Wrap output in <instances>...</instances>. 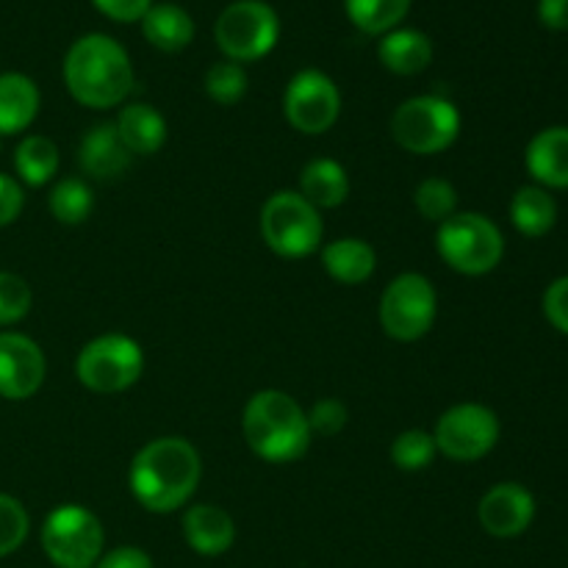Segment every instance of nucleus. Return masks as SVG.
<instances>
[{
  "mask_svg": "<svg viewBox=\"0 0 568 568\" xmlns=\"http://www.w3.org/2000/svg\"><path fill=\"white\" fill-rule=\"evenodd\" d=\"M64 83L87 109H114L133 89L131 55L114 37L83 33L64 55Z\"/></svg>",
  "mask_w": 568,
  "mask_h": 568,
  "instance_id": "2",
  "label": "nucleus"
},
{
  "mask_svg": "<svg viewBox=\"0 0 568 568\" xmlns=\"http://www.w3.org/2000/svg\"><path fill=\"white\" fill-rule=\"evenodd\" d=\"M242 433L247 447L270 464H294L311 447L308 414L294 397L277 388L253 394L244 405Z\"/></svg>",
  "mask_w": 568,
  "mask_h": 568,
  "instance_id": "3",
  "label": "nucleus"
},
{
  "mask_svg": "<svg viewBox=\"0 0 568 568\" xmlns=\"http://www.w3.org/2000/svg\"><path fill=\"white\" fill-rule=\"evenodd\" d=\"M436 442L433 433L425 430H405L392 442V460L403 471H422L436 458Z\"/></svg>",
  "mask_w": 568,
  "mask_h": 568,
  "instance_id": "30",
  "label": "nucleus"
},
{
  "mask_svg": "<svg viewBox=\"0 0 568 568\" xmlns=\"http://www.w3.org/2000/svg\"><path fill=\"white\" fill-rule=\"evenodd\" d=\"M349 414L347 405L342 399H320L314 408L308 410V427L311 433H320V436H338V433L347 427Z\"/></svg>",
  "mask_w": 568,
  "mask_h": 568,
  "instance_id": "33",
  "label": "nucleus"
},
{
  "mask_svg": "<svg viewBox=\"0 0 568 568\" xmlns=\"http://www.w3.org/2000/svg\"><path fill=\"white\" fill-rule=\"evenodd\" d=\"M114 128L131 155H153L166 142V120L150 103H128L116 114Z\"/></svg>",
  "mask_w": 568,
  "mask_h": 568,
  "instance_id": "20",
  "label": "nucleus"
},
{
  "mask_svg": "<svg viewBox=\"0 0 568 568\" xmlns=\"http://www.w3.org/2000/svg\"><path fill=\"white\" fill-rule=\"evenodd\" d=\"M31 519L20 499L0 494V558H9L26 544Z\"/></svg>",
  "mask_w": 568,
  "mask_h": 568,
  "instance_id": "31",
  "label": "nucleus"
},
{
  "mask_svg": "<svg viewBox=\"0 0 568 568\" xmlns=\"http://www.w3.org/2000/svg\"><path fill=\"white\" fill-rule=\"evenodd\" d=\"M92 568H153V558L139 547H116L100 555Z\"/></svg>",
  "mask_w": 568,
  "mask_h": 568,
  "instance_id": "37",
  "label": "nucleus"
},
{
  "mask_svg": "<svg viewBox=\"0 0 568 568\" xmlns=\"http://www.w3.org/2000/svg\"><path fill=\"white\" fill-rule=\"evenodd\" d=\"M527 172L536 186L568 189V125H552L530 139L525 153Z\"/></svg>",
  "mask_w": 568,
  "mask_h": 568,
  "instance_id": "16",
  "label": "nucleus"
},
{
  "mask_svg": "<svg viewBox=\"0 0 568 568\" xmlns=\"http://www.w3.org/2000/svg\"><path fill=\"white\" fill-rule=\"evenodd\" d=\"M544 316L555 331L568 336V275L549 283L544 292Z\"/></svg>",
  "mask_w": 568,
  "mask_h": 568,
  "instance_id": "34",
  "label": "nucleus"
},
{
  "mask_svg": "<svg viewBox=\"0 0 568 568\" xmlns=\"http://www.w3.org/2000/svg\"><path fill=\"white\" fill-rule=\"evenodd\" d=\"M392 136L408 153H444L460 136V111L442 94H416L394 111Z\"/></svg>",
  "mask_w": 568,
  "mask_h": 568,
  "instance_id": "5",
  "label": "nucleus"
},
{
  "mask_svg": "<svg viewBox=\"0 0 568 568\" xmlns=\"http://www.w3.org/2000/svg\"><path fill=\"white\" fill-rule=\"evenodd\" d=\"M436 250L449 270L480 277L499 266L505 255V239L494 220L475 211H464L438 225Z\"/></svg>",
  "mask_w": 568,
  "mask_h": 568,
  "instance_id": "4",
  "label": "nucleus"
},
{
  "mask_svg": "<svg viewBox=\"0 0 568 568\" xmlns=\"http://www.w3.org/2000/svg\"><path fill=\"white\" fill-rule=\"evenodd\" d=\"M300 194L314 209H338L349 197V175L336 159H314L300 172Z\"/></svg>",
  "mask_w": 568,
  "mask_h": 568,
  "instance_id": "23",
  "label": "nucleus"
},
{
  "mask_svg": "<svg viewBox=\"0 0 568 568\" xmlns=\"http://www.w3.org/2000/svg\"><path fill=\"white\" fill-rule=\"evenodd\" d=\"M438 316V297L433 283L419 272H403L386 286L381 297V325L394 342H419Z\"/></svg>",
  "mask_w": 568,
  "mask_h": 568,
  "instance_id": "10",
  "label": "nucleus"
},
{
  "mask_svg": "<svg viewBox=\"0 0 568 568\" xmlns=\"http://www.w3.org/2000/svg\"><path fill=\"white\" fill-rule=\"evenodd\" d=\"M281 37V17L266 0H233L214 22V39L227 61L264 59Z\"/></svg>",
  "mask_w": 568,
  "mask_h": 568,
  "instance_id": "8",
  "label": "nucleus"
},
{
  "mask_svg": "<svg viewBox=\"0 0 568 568\" xmlns=\"http://www.w3.org/2000/svg\"><path fill=\"white\" fill-rule=\"evenodd\" d=\"M499 430L503 427L491 408L480 403H460L444 410L433 430V442L444 458L471 464V460L486 458L497 447Z\"/></svg>",
  "mask_w": 568,
  "mask_h": 568,
  "instance_id": "11",
  "label": "nucleus"
},
{
  "mask_svg": "<svg viewBox=\"0 0 568 568\" xmlns=\"http://www.w3.org/2000/svg\"><path fill=\"white\" fill-rule=\"evenodd\" d=\"M414 205L427 222L442 225L449 216L458 214V192H455V186L447 178H427V181L416 186Z\"/></svg>",
  "mask_w": 568,
  "mask_h": 568,
  "instance_id": "28",
  "label": "nucleus"
},
{
  "mask_svg": "<svg viewBox=\"0 0 568 568\" xmlns=\"http://www.w3.org/2000/svg\"><path fill=\"white\" fill-rule=\"evenodd\" d=\"M510 222L527 239H541L558 222V203L544 186H521L510 200Z\"/></svg>",
  "mask_w": 568,
  "mask_h": 568,
  "instance_id": "24",
  "label": "nucleus"
},
{
  "mask_svg": "<svg viewBox=\"0 0 568 568\" xmlns=\"http://www.w3.org/2000/svg\"><path fill=\"white\" fill-rule=\"evenodd\" d=\"M48 361L42 347L26 333H0V397L11 403L31 399L42 388Z\"/></svg>",
  "mask_w": 568,
  "mask_h": 568,
  "instance_id": "13",
  "label": "nucleus"
},
{
  "mask_svg": "<svg viewBox=\"0 0 568 568\" xmlns=\"http://www.w3.org/2000/svg\"><path fill=\"white\" fill-rule=\"evenodd\" d=\"M383 67L394 75H416L433 61V42L419 28H394L383 33L377 44Z\"/></svg>",
  "mask_w": 568,
  "mask_h": 568,
  "instance_id": "19",
  "label": "nucleus"
},
{
  "mask_svg": "<svg viewBox=\"0 0 568 568\" xmlns=\"http://www.w3.org/2000/svg\"><path fill=\"white\" fill-rule=\"evenodd\" d=\"M48 209L53 220L61 222V225H81L92 214L94 194L89 183H83L81 178H64L50 192Z\"/></svg>",
  "mask_w": 568,
  "mask_h": 568,
  "instance_id": "27",
  "label": "nucleus"
},
{
  "mask_svg": "<svg viewBox=\"0 0 568 568\" xmlns=\"http://www.w3.org/2000/svg\"><path fill=\"white\" fill-rule=\"evenodd\" d=\"M144 372V353L131 336L105 333L92 338L75 358V377L94 394H120Z\"/></svg>",
  "mask_w": 568,
  "mask_h": 568,
  "instance_id": "9",
  "label": "nucleus"
},
{
  "mask_svg": "<svg viewBox=\"0 0 568 568\" xmlns=\"http://www.w3.org/2000/svg\"><path fill=\"white\" fill-rule=\"evenodd\" d=\"M320 209L300 192H275L261 209V236L281 258H305L322 247Z\"/></svg>",
  "mask_w": 568,
  "mask_h": 568,
  "instance_id": "6",
  "label": "nucleus"
},
{
  "mask_svg": "<svg viewBox=\"0 0 568 568\" xmlns=\"http://www.w3.org/2000/svg\"><path fill=\"white\" fill-rule=\"evenodd\" d=\"M59 148L53 139L42 136V133H31L14 150L17 178L28 186H44L53 181L59 172Z\"/></svg>",
  "mask_w": 568,
  "mask_h": 568,
  "instance_id": "25",
  "label": "nucleus"
},
{
  "mask_svg": "<svg viewBox=\"0 0 568 568\" xmlns=\"http://www.w3.org/2000/svg\"><path fill=\"white\" fill-rule=\"evenodd\" d=\"M183 538L192 552L203 558H220L236 544V521L220 505H192L183 514Z\"/></svg>",
  "mask_w": 568,
  "mask_h": 568,
  "instance_id": "15",
  "label": "nucleus"
},
{
  "mask_svg": "<svg viewBox=\"0 0 568 568\" xmlns=\"http://www.w3.org/2000/svg\"><path fill=\"white\" fill-rule=\"evenodd\" d=\"M349 22L369 37H383L405 20L410 0H344Z\"/></svg>",
  "mask_w": 568,
  "mask_h": 568,
  "instance_id": "26",
  "label": "nucleus"
},
{
  "mask_svg": "<svg viewBox=\"0 0 568 568\" xmlns=\"http://www.w3.org/2000/svg\"><path fill=\"white\" fill-rule=\"evenodd\" d=\"M480 527L494 538H519L536 519V497L521 483H497L477 505Z\"/></svg>",
  "mask_w": 568,
  "mask_h": 568,
  "instance_id": "14",
  "label": "nucleus"
},
{
  "mask_svg": "<svg viewBox=\"0 0 568 568\" xmlns=\"http://www.w3.org/2000/svg\"><path fill=\"white\" fill-rule=\"evenodd\" d=\"M247 72L236 61H216L205 72V92L214 103L233 105L247 94Z\"/></svg>",
  "mask_w": 568,
  "mask_h": 568,
  "instance_id": "29",
  "label": "nucleus"
},
{
  "mask_svg": "<svg viewBox=\"0 0 568 568\" xmlns=\"http://www.w3.org/2000/svg\"><path fill=\"white\" fill-rule=\"evenodd\" d=\"M320 250L325 272L344 286H361L375 275L377 253L364 239H336Z\"/></svg>",
  "mask_w": 568,
  "mask_h": 568,
  "instance_id": "21",
  "label": "nucleus"
},
{
  "mask_svg": "<svg viewBox=\"0 0 568 568\" xmlns=\"http://www.w3.org/2000/svg\"><path fill=\"white\" fill-rule=\"evenodd\" d=\"M338 111H342V94L336 81L314 67L300 70L283 92V114L288 125L305 136L331 131L338 120Z\"/></svg>",
  "mask_w": 568,
  "mask_h": 568,
  "instance_id": "12",
  "label": "nucleus"
},
{
  "mask_svg": "<svg viewBox=\"0 0 568 568\" xmlns=\"http://www.w3.org/2000/svg\"><path fill=\"white\" fill-rule=\"evenodd\" d=\"M139 22L144 39L164 53H178L194 39L192 14L178 3H153Z\"/></svg>",
  "mask_w": 568,
  "mask_h": 568,
  "instance_id": "22",
  "label": "nucleus"
},
{
  "mask_svg": "<svg viewBox=\"0 0 568 568\" xmlns=\"http://www.w3.org/2000/svg\"><path fill=\"white\" fill-rule=\"evenodd\" d=\"M42 549L55 568H92L105 549V530L83 505H59L44 516Z\"/></svg>",
  "mask_w": 568,
  "mask_h": 568,
  "instance_id": "7",
  "label": "nucleus"
},
{
  "mask_svg": "<svg viewBox=\"0 0 568 568\" xmlns=\"http://www.w3.org/2000/svg\"><path fill=\"white\" fill-rule=\"evenodd\" d=\"M131 150L122 144L114 122L94 125L81 139V148H78V164H81V170L89 178H98V181H114V178H120L131 166Z\"/></svg>",
  "mask_w": 568,
  "mask_h": 568,
  "instance_id": "17",
  "label": "nucleus"
},
{
  "mask_svg": "<svg viewBox=\"0 0 568 568\" xmlns=\"http://www.w3.org/2000/svg\"><path fill=\"white\" fill-rule=\"evenodd\" d=\"M22 205H26V194L17 178L0 172V227L11 225L22 214Z\"/></svg>",
  "mask_w": 568,
  "mask_h": 568,
  "instance_id": "35",
  "label": "nucleus"
},
{
  "mask_svg": "<svg viewBox=\"0 0 568 568\" xmlns=\"http://www.w3.org/2000/svg\"><path fill=\"white\" fill-rule=\"evenodd\" d=\"M538 20L552 31H568V0H538Z\"/></svg>",
  "mask_w": 568,
  "mask_h": 568,
  "instance_id": "38",
  "label": "nucleus"
},
{
  "mask_svg": "<svg viewBox=\"0 0 568 568\" xmlns=\"http://www.w3.org/2000/svg\"><path fill=\"white\" fill-rule=\"evenodd\" d=\"M100 14L111 17L116 22H136L142 20L144 11L153 6V0H92Z\"/></svg>",
  "mask_w": 568,
  "mask_h": 568,
  "instance_id": "36",
  "label": "nucleus"
},
{
  "mask_svg": "<svg viewBox=\"0 0 568 568\" xmlns=\"http://www.w3.org/2000/svg\"><path fill=\"white\" fill-rule=\"evenodd\" d=\"M42 105L39 87L22 72H0V136H14L33 125Z\"/></svg>",
  "mask_w": 568,
  "mask_h": 568,
  "instance_id": "18",
  "label": "nucleus"
},
{
  "mask_svg": "<svg viewBox=\"0 0 568 568\" xmlns=\"http://www.w3.org/2000/svg\"><path fill=\"white\" fill-rule=\"evenodd\" d=\"M33 305V292L26 277L14 272H0V327L17 325L26 320Z\"/></svg>",
  "mask_w": 568,
  "mask_h": 568,
  "instance_id": "32",
  "label": "nucleus"
},
{
  "mask_svg": "<svg viewBox=\"0 0 568 568\" xmlns=\"http://www.w3.org/2000/svg\"><path fill=\"white\" fill-rule=\"evenodd\" d=\"M203 475L200 453L181 436H161L144 444L128 471L133 499L150 514H172L194 497Z\"/></svg>",
  "mask_w": 568,
  "mask_h": 568,
  "instance_id": "1",
  "label": "nucleus"
}]
</instances>
